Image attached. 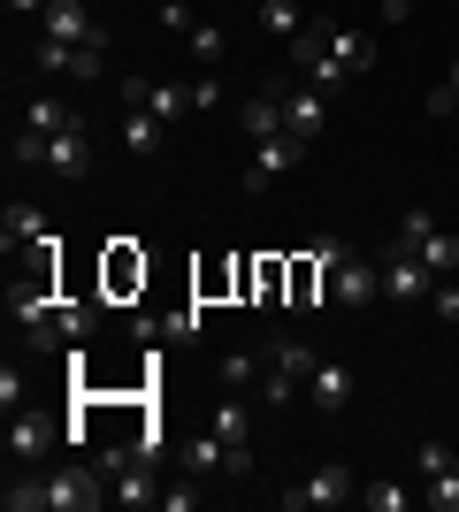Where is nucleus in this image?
I'll return each mask as SVG.
<instances>
[{
	"label": "nucleus",
	"mask_w": 459,
	"mask_h": 512,
	"mask_svg": "<svg viewBox=\"0 0 459 512\" xmlns=\"http://www.w3.org/2000/svg\"><path fill=\"white\" fill-rule=\"evenodd\" d=\"M123 107H146L161 123H184V115H199V92L176 85V77H123Z\"/></svg>",
	"instance_id": "3"
},
{
	"label": "nucleus",
	"mask_w": 459,
	"mask_h": 512,
	"mask_svg": "<svg viewBox=\"0 0 459 512\" xmlns=\"http://www.w3.org/2000/svg\"><path fill=\"white\" fill-rule=\"evenodd\" d=\"M46 176H62V184H85V176H92V138H85V123L62 130V138H46Z\"/></svg>",
	"instance_id": "13"
},
{
	"label": "nucleus",
	"mask_w": 459,
	"mask_h": 512,
	"mask_svg": "<svg viewBox=\"0 0 459 512\" xmlns=\"http://www.w3.org/2000/svg\"><path fill=\"white\" fill-rule=\"evenodd\" d=\"M108 505V474L100 467H54L46 474V512H92Z\"/></svg>",
	"instance_id": "4"
},
{
	"label": "nucleus",
	"mask_w": 459,
	"mask_h": 512,
	"mask_svg": "<svg viewBox=\"0 0 459 512\" xmlns=\"http://www.w3.org/2000/svg\"><path fill=\"white\" fill-rule=\"evenodd\" d=\"M8 8H16V16H46V8H54V0H8Z\"/></svg>",
	"instance_id": "35"
},
{
	"label": "nucleus",
	"mask_w": 459,
	"mask_h": 512,
	"mask_svg": "<svg viewBox=\"0 0 459 512\" xmlns=\"http://www.w3.org/2000/svg\"><path fill=\"white\" fill-rule=\"evenodd\" d=\"M261 23H268V31H276V39H299V31H306V16H299V0H261Z\"/></svg>",
	"instance_id": "25"
},
{
	"label": "nucleus",
	"mask_w": 459,
	"mask_h": 512,
	"mask_svg": "<svg viewBox=\"0 0 459 512\" xmlns=\"http://www.w3.org/2000/svg\"><path fill=\"white\" fill-rule=\"evenodd\" d=\"M161 138H169V123H161V115H146V107H131V115H123V146H131V153H161Z\"/></svg>",
	"instance_id": "21"
},
{
	"label": "nucleus",
	"mask_w": 459,
	"mask_h": 512,
	"mask_svg": "<svg viewBox=\"0 0 459 512\" xmlns=\"http://www.w3.org/2000/svg\"><path fill=\"white\" fill-rule=\"evenodd\" d=\"M291 62H299V77H306V85H322V92H337V85H345V62L329 54V31H322V23H306L299 39H291Z\"/></svg>",
	"instance_id": "6"
},
{
	"label": "nucleus",
	"mask_w": 459,
	"mask_h": 512,
	"mask_svg": "<svg viewBox=\"0 0 459 512\" xmlns=\"http://www.w3.org/2000/svg\"><path fill=\"white\" fill-rule=\"evenodd\" d=\"M421 505H429V512H459V467L421 474Z\"/></svg>",
	"instance_id": "23"
},
{
	"label": "nucleus",
	"mask_w": 459,
	"mask_h": 512,
	"mask_svg": "<svg viewBox=\"0 0 459 512\" xmlns=\"http://www.w3.org/2000/svg\"><path fill=\"white\" fill-rule=\"evenodd\" d=\"M207 428H215L230 451H253V390H222L215 413H207Z\"/></svg>",
	"instance_id": "11"
},
{
	"label": "nucleus",
	"mask_w": 459,
	"mask_h": 512,
	"mask_svg": "<svg viewBox=\"0 0 459 512\" xmlns=\"http://www.w3.org/2000/svg\"><path fill=\"white\" fill-rule=\"evenodd\" d=\"M54 329H62V344H85L92 329H100V306H85V299H62V314H54Z\"/></svg>",
	"instance_id": "22"
},
{
	"label": "nucleus",
	"mask_w": 459,
	"mask_h": 512,
	"mask_svg": "<svg viewBox=\"0 0 459 512\" xmlns=\"http://www.w3.org/2000/svg\"><path fill=\"white\" fill-rule=\"evenodd\" d=\"M261 367L268 360H253V352H230V360H222V390H253V383H261Z\"/></svg>",
	"instance_id": "30"
},
{
	"label": "nucleus",
	"mask_w": 459,
	"mask_h": 512,
	"mask_svg": "<svg viewBox=\"0 0 459 512\" xmlns=\"http://www.w3.org/2000/svg\"><path fill=\"white\" fill-rule=\"evenodd\" d=\"M23 130H39V138H62V130H77V107H69L62 92H31V100H23Z\"/></svg>",
	"instance_id": "15"
},
{
	"label": "nucleus",
	"mask_w": 459,
	"mask_h": 512,
	"mask_svg": "<svg viewBox=\"0 0 459 512\" xmlns=\"http://www.w3.org/2000/svg\"><path fill=\"white\" fill-rule=\"evenodd\" d=\"M429 115H437V123H452V115H459V62H452V77L429 92Z\"/></svg>",
	"instance_id": "31"
},
{
	"label": "nucleus",
	"mask_w": 459,
	"mask_h": 512,
	"mask_svg": "<svg viewBox=\"0 0 459 512\" xmlns=\"http://www.w3.org/2000/svg\"><path fill=\"white\" fill-rule=\"evenodd\" d=\"M245 130H253V146H261V138H284V92H253V100H245Z\"/></svg>",
	"instance_id": "19"
},
{
	"label": "nucleus",
	"mask_w": 459,
	"mask_h": 512,
	"mask_svg": "<svg viewBox=\"0 0 459 512\" xmlns=\"http://www.w3.org/2000/svg\"><path fill=\"white\" fill-rule=\"evenodd\" d=\"M54 436H62V421H46V413L16 406V413H8V467H31V459H39Z\"/></svg>",
	"instance_id": "9"
},
{
	"label": "nucleus",
	"mask_w": 459,
	"mask_h": 512,
	"mask_svg": "<svg viewBox=\"0 0 459 512\" xmlns=\"http://www.w3.org/2000/svg\"><path fill=\"white\" fill-rule=\"evenodd\" d=\"M314 260L329 268V299L337 306H368L375 291H383V260H360L352 245H337V237H314Z\"/></svg>",
	"instance_id": "1"
},
{
	"label": "nucleus",
	"mask_w": 459,
	"mask_h": 512,
	"mask_svg": "<svg viewBox=\"0 0 459 512\" xmlns=\"http://www.w3.org/2000/svg\"><path fill=\"white\" fill-rule=\"evenodd\" d=\"M345 497H360L345 467H314V474L299 482V490H284V505H291V512H314V505L329 512V505H345Z\"/></svg>",
	"instance_id": "10"
},
{
	"label": "nucleus",
	"mask_w": 459,
	"mask_h": 512,
	"mask_svg": "<svg viewBox=\"0 0 459 512\" xmlns=\"http://www.w3.org/2000/svg\"><path fill=\"white\" fill-rule=\"evenodd\" d=\"M184 46H192V62H222V54H230L222 23H192V31H184Z\"/></svg>",
	"instance_id": "28"
},
{
	"label": "nucleus",
	"mask_w": 459,
	"mask_h": 512,
	"mask_svg": "<svg viewBox=\"0 0 459 512\" xmlns=\"http://www.w3.org/2000/svg\"><path fill=\"white\" fill-rule=\"evenodd\" d=\"M414 459H421V474H437V467H459V451H452V444H421Z\"/></svg>",
	"instance_id": "33"
},
{
	"label": "nucleus",
	"mask_w": 459,
	"mask_h": 512,
	"mask_svg": "<svg viewBox=\"0 0 459 512\" xmlns=\"http://www.w3.org/2000/svg\"><path fill=\"white\" fill-rule=\"evenodd\" d=\"M39 39H69V46H92V39H100V23H92V8H85V0H54V8L39 16Z\"/></svg>",
	"instance_id": "14"
},
{
	"label": "nucleus",
	"mask_w": 459,
	"mask_h": 512,
	"mask_svg": "<svg viewBox=\"0 0 459 512\" xmlns=\"http://www.w3.org/2000/svg\"><path fill=\"white\" fill-rule=\"evenodd\" d=\"M414 8H421V0H383V23H406Z\"/></svg>",
	"instance_id": "34"
},
{
	"label": "nucleus",
	"mask_w": 459,
	"mask_h": 512,
	"mask_svg": "<svg viewBox=\"0 0 459 512\" xmlns=\"http://www.w3.org/2000/svg\"><path fill=\"white\" fill-rule=\"evenodd\" d=\"M0 237H8V253H39V245H54V230H46L39 207H8V214H0Z\"/></svg>",
	"instance_id": "17"
},
{
	"label": "nucleus",
	"mask_w": 459,
	"mask_h": 512,
	"mask_svg": "<svg viewBox=\"0 0 459 512\" xmlns=\"http://www.w3.org/2000/svg\"><path fill=\"white\" fill-rule=\"evenodd\" d=\"M8 512H46V474H8Z\"/></svg>",
	"instance_id": "26"
},
{
	"label": "nucleus",
	"mask_w": 459,
	"mask_h": 512,
	"mask_svg": "<svg viewBox=\"0 0 459 512\" xmlns=\"http://www.w3.org/2000/svg\"><path fill=\"white\" fill-rule=\"evenodd\" d=\"M322 276H329V268H322L314 253L291 260V306H314V299H322Z\"/></svg>",
	"instance_id": "24"
},
{
	"label": "nucleus",
	"mask_w": 459,
	"mask_h": 512,
	"mask_svg": "<svg viewBox=\"0 0 459 512\" xmlns=\"http://www.w3.org/2000/svg\"><path fill=\"white\" fill-rule=\"evenodd\" d=\"M306 398H314V406H322V413H345L352 406V398H360V383H352V367H314V383H306Z\"/></svg>",
	"instance_id": "18"
},
{
	"label": "nucleus",
	"mask_w": 459,
	"mask_h": 512,
	"mask_svg": "<svg viewBox=\"0 0 459 512\" xmlns=\"http://www.w3.org/2000/svg\"><path fill=\"white\" fill-rule=\"evenodd\" d=\"M322 123H329V92H322V85L284 92V130L299 138V146H314V138H322Z\"/></svg>",
	"instance_id": "12"
},
{
	"label": "nucleus",
	"mask_w": 459,
	"mask_h": 512,
	"mask_svg": "<svg viewBox=\"0 0 459 512\" xmlns=\"http://www.w3.org/2000/svg\"><path fill=\"white\" fill-rule=\"evenodd\" d=\"M452 123H459V115H452Z\"/></svg>",
	"instance_id": "36"
},
{
	"label": "nucleus",
	"mask_w": 459,
	"mask_h": 512,
	"mask_svg": "<svg viewBox=\"0 0 459 512\" xmlns=\"http://www.w3.org/2000/svg\"><path fill=\"white\" fill-rule=\"evenodd\" d=\"M131 283H146V260H138L131 245H115L108 253V291H131Z\"/></svg>",
	"instance_id": "29"
},
{
	"label": "nucleus",
	"mask_w": 459,
	"mask_h": 512,
	"mask_svg": "<svg viewBox=\"0 0 459 512\" xmlns=\"http://www.w3.org/2000/svg\"><path fill=\"white\" fill-rule=\"evenodd\" d=\"M184 474H192V482H207V474H238V467H230V444H222L215 428L184 436Z\"/></svg>",
	"instance_id": "16"
},
{
	"label": "nucleus",
	"mask_w": 459,
	"mask_h": 512,
	"mask_svg": "<svg viewBox=\"0 0 459 512\" xmlns=\"http://www.w3.org/2000/svg\"><path fill=\"white\" fill-rule=\"evenodd\" d=\"M329 54L345 62V77H368L375 69V39L368 31H329Z\"/></svg>",
	"instance_id": "20"
},
{
	"label": "nucleus",
	"mask_w": 459,
	"mask_h": 512,
	"mask_svg": "<svg viewBox=\"0 0 459 512\" xmlns=\"http://www.w3.org/2000/svg\"><path fill=\"white\" fill-rule=\"evenodd\" d=\"M429 291H437V276L421 268V253L391 245V253H383V299H398V306H429Z\"/></svg>",
	"instance_id": "5"
},
{
	"label": "nucleus",
	"mask_w": 459,
	"mask_h": 512,
	"mask_svg": "<svg viewBox=\"0 0 459 512\" xmlns=\"http://www.w3.org/2000/svg\"><path fill=\"white\" fill-rule=\"evenodd\" d=\"M429 314L459 321V283H452V276H437V291H429Z\"/></svg>",
	"instance_id": "32"
},
{
	"label": "nucleus",
	"mask_w": 459,
	"mask_h": 512,
	"mask_svg": "<svg viewBox=\"0 0 459 512\" xmlns=\"http://www.w3.org/2000/svg\"><path fill=\"white\" fill-rule=\"evenodd\" d=\"M360 505H368V512H406V505H421V490H398V482H368V490H360Z\"/></svg>",
	"instance_id": "27"
},
{
	"label": "nucleus",
	"mask_w": 459,
	"mask_h": 512,
	"mask_svg": "<svg viewBox=\"0 0 459 512\" xmlns=\"http://www.w3.org/2000/svg\"><path fill=\"white\" fill-rule=\"evenodd\" d=\"M398 245H406V253H421V268H429V276H459V237L437 230V214H429V207H406V214H398Z\"/></svg>",
	"instance_id": "2"
},
{
	"label": "nucleus",
	"mask_w": 459,
	"mask_h": 512,
	"mask_svg": "<svg viewBox=\"0 0 459 512\" xmlns=\"http://www.w3.org/2000/svg\"><path fill=\"white\" fill-rule=\"evenodd\" d=\"M314 352H306V344H276V352H268V398H276V406H291V398H299L306 383H314Z\"/></svg>",
	"instance_id": "7"
},
{
	"label": "nucleus",
	"mask_w": 459,
	"mask_h": 512,
	"mask_svg": "<svg viewBox=\"0 0 459 512\" xmlns=\"http://www.w3.org/2000/svg\"><path fill=\"white\" fill-rule=\"evenodd\" d=\"M299 138H291V130H284V138H261V146H253V169H245V192H268V184H284V176L291 169H299Z\"/></svg>",
	"instance_id": "8"
}]
</instances>
